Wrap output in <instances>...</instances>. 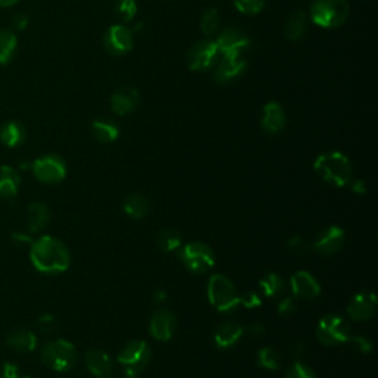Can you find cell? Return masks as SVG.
Returning <instances> with one entry per match:
<instances>
[{"label": "cell", "instance_id": "cell-10", "mask_svg": "<svg viewBox=\"0 0 378 378\" xmlns=\"http://www.w3.org/2000/svg\"><path fill=\"white\" fill-rule=\"evenodd\" d=\"M220 55L214 40H200L188 52V65L193 71H205Z\"/></svg>", "mask_w": 378, "mask_h": 378}, {"label": "cell", "instance_id": "cell-48", "mask_svg": "<svg viewBox=\"0 0 378 378\" xmlns=\"http://www.w3.org/2000/svg\"><path fill=\"white\" fill-rule=\"evenodd\" d=\"M127 378H137V375L136 377H127Z\"/></svg>", "mask_w": 378, "mask_h": 378}, {"label": "cell", "instance_id": "cell-2", "mask_svg": "<svg viewBox=\"0 0 378 378\" xmlns=\"http://www.w3.org/2000/svg\"><path fill=\"white\" fill-rule=\"evenodd\" d=\"M314 168L325 182L338 188L352 181V164L345 154L338 151L322 154L315 160Z\"/></svg>", "mask_w": 378, "mask_h": 378}, {"label": "cell", "instance_id": "cell-39", "mask_svg": "<svg viewBox=\"0 0 378 378\" xmlns=\"http://www.w3.org/2000/svg\"><path fill=\"white\" fill-rule=\"evenodd\" d=\"M239 304H243L244 307L254 309L259 307L262 304V300L257 293H253V291H248V293H244L243 296H239Z\"/></svg>", "mask_w": 378, "mask_h": 378}, {"label": "cell", "instance_id": "cell-9", "mask_svg": "<svg viewBox=\"0 0 378 378\" xmlns=\"http://www.w3.org/2000/svg\"><path fill=\"white\" fill-rule=\"evenodd\" d=\"M31 170L36 179L46 185L59 183L67 176V164L59 156H55V154H47V156L34 160L31 164Z\"/></svg>", "mask_w": 378, "mask_h": 378}, {"label": "cell", "instance_id": "cell-32", "mask_svg": "<svg viewBox=\"0 0 378 378\" xmlns=\"http://www.w3.org/2000/svg\"><path fill=\"white\" fill-rule=\"evenodd\" d=\"M257 362L265 370L277 371L281 368V355L277 349L268 346L260 349L259 353H257Z\"/></svg>", "mask_w": 378, "mask_h": 378}, {"label": "cell", "instance_id": "cell-31", "mask_svg": "<svg viewBox=\"0 0 378 378\" xmlns=\"http://www.w3.org/2000/svg\"><path fill=\"white\" fill-rule=\"evenodd\" d=\"M260 288L266 297H278L285 288V282L280 273L270 272L260 280Z\"/></svg>", "mask_w": 378, "mask_h": 378}, {"label": "cell", "instance_id": "cell-4", "mask_svg": "<svg viewBox=\"0 0 378 378\" xmlns=\"http://www.w3.org/2000/svg\"><path fill=\"white\" fill-rule=\"evenodd\" d=\"M77 350L73 343L58 338L49 341L42 349L43 364L57 372H67L77 364Z\"/></svg>", "mask_w": 378, "mask_h": 378}, {"label": "cell", "instance_id": "cell-6", "mask_svg": "<svg viewBox=\"0 0 378 378\" xmlns=\"http://www.w3.org/2000/svg\"><path fill=\"white\" fill-rule=\"evenodd\" d=\"M178 256L185 269L195 275H204L210 272L216 263L212 247L198 241L183 246L179 250Z\"/></svg>", "mask_w": 378, "mask_h": 378}, {"label": "cell", "instance_id": "cell-3", "mask_svg": "<svg viewBox=\"0 0 378 378\" xmlns=\"http://www.w3.org/2000/svg\"><path fill=\"white\" fill-rule=\"evenodd\" d=\"M309 16L322 28H337L348 20L349 4L348 0H315Z\"/></svg>", "mask_w": 378, "mask_h": 378}, {"label": "cell", "instance_id": "cell-17", "mask_svg": "<svg viewBox=\"0 0 378 378\" xmlns=\"http://www.w3.org/2000/svg\"><path fill=\"white\" fill-rule=\"evenodd\" d=\"M293 294L303 300H315L321 294V285L312 273L306 270L296 272L290 280Z\"/></svg>", "mask_w": 378, "mask_h": 378}, {"label": "cell", "instance_id": "cell-40", "mask_svg": "<svg viewBox=\"0 0 378 378\" xmlns=\"http://www.w3.org/2000/svg\"><path fill=\"white\" fill-rule=\"evenodd\" d=\"M350 343H353L355 348L359 350V352H362V353H371L372 352V343L365 338V337H359V336H352Z\"/></svg>", "mask_w": 378, "mask_h": 378}, {"label": "cell", "instance_id": "cell-20", "mask_svg": "<svg viewBox=\"0 0 378 378\" xmlns=\"http://www.w3.org/2000/svg\"><path fill=\"white\" fill-rule=\"evenodd\" d=\"M84 364L91 371V374H93L96 378H111V374L114 371V365L110 355L98 349L86 352Z\"/></svg>", "mask_w": 378, "mask_h": 378}, {"label": "cell", "instance_id": "cell-7", "mask_svg": "<svg viewBox=\"0 0 378 378\" xmlns=\"http://www.w3.org/2000/svg\"><path fill=\"white\" fill-rule=\"evenodd\" d=\"M316 337L323 346H338L350 340L352 328L343 316L328 314L318 322Z\"/></svg>", "mask_w": 378, "mask_h": 378}, {"label": "cell", "instance_id": "cell-33", "mask_svg": "<svg viewBox=\"0 0 378 378\" xmlns=\"http://www.w3.org/2000/svg\"><path fill=\"white\" fill-rule=\"evenodd\" d=\"M219 27H220L219 11L214 8L205 11L201 18V31L205 34V36H212V34L217 33Z\"/></svg>", "mask_w": 378, "mask_h": 378}, {"label": "cell", "instance_id": "cell-26", "mask_svg": "<svg viewBox=\"0 0 378 378\" xmlns=\"http://www.w3.org/2000/svg\"><path fill=\"white\" fill-rule=\"evenodd\" d=\"M307 23H309V16L304 11H297L293 15L290 16L285 23L284 27V33L287 39L290 40H300L304 33L307 31Z\"/></svg>", "mask_w": 378, "mask_h": 378}, {"label": "cell", "instance_id": "cell-36", "mask_svg": "<svg viewBox=\"0 0 378 378\" xmlns=\"http://www.w3.org/2000/svg\"><path fill=\"white\" fill-rule=\"evenodd\" d=\"M266 0H235V8L244 15H257L265 8Z\"/></svg>", "mask_w": 378, "mask_h": 378}, {"label": "cell", "instance_id": "cell-29", "mask_svg": "<svg viewBox=\"0 0 378 378\" xmlns=\"http://www.w3.org/2000/svg\"><path fill=\"white\" fill-rule=\"evenodd\" d=\"M91 132H92L95 139L102 142V144L114 142L118 137V134H120V130L114 123L102 122V120H96V122L92 123Z\"/></svg>", "mask_w": 378, "mask_h": 378}, {"label": "cell", "instance_id": "cell-44", "mask_svg": "<svg viewBox=\"0 0 378 378\" xmlns=\"http://www.w3.org/2000/svg\"><path fill=\"white\" fill-rule=\"evenodd\" d=\"M253 337H262L265 334V328H263V325L262 323H253L248 326V330H247Z\"/></svg>", "mask_w": 378, "mask_h": 378}, {"label": "cell", "instance_id": "cell-42", "mask_svg": "<svg viewBox=\"0 0 378 378\" xmlns=\"http://www.w3.org/2000/svg\"><path fill=\"white\" fill-rule=\"evenodd\" d=\"M39 323H40V328L45 333H52L55 330V319L52 315H43L39 319Z\"/></svg>", "mask_w": 378, "mask_h": 378}, {"label": "cell", "instance_id": "cell-13", "mask_svg": "<svg viewBox=\"0 0 378 378\" xmlns=\"http://www.w3.org/2000/svg\"><path fill=\"white\" fill-rule=\"evenodd\" d=\"M377 296L371 291H360L355 294L348 304V315L356 322H365L374 318L377 312Z\"/></svg>", "mask_w": 378, "mask_h": 378}, {"label": "cell", "instance_id": "cell-22", "mask_svg": "<svg viewBox=\"0 0 378 378\" xmlns=\"http://www.w3.org/2000/svg\"><path fill=\"white\" fill-rule=\"evenodd\" d=\"M20 175L18 171L11 166L0 167V197L2 198H13L18 194L20 189Z\"/></svg>", "mask_w": 378, "mask_h": 378}, {"label": "cell", "instance_id": "cell-38", "mask_svg": "<svg viewBox=\"0 0 378 378\" xmlns=\"http://www.w3.org/2000/svg\"><path fill=\"white\" fill-rule=\"evenodd\" d=\"M296 311H297V303L294 299L285 297L284 300L278 303V314L281 316H290V315L296 314Z\"/></svg>", "mask_w": 378, "mask_h": 378}, {"label": "cell", "instance_id": "cell-21", "mask_svg": "<svg viewBox=\"0 0 378 378\" xmlns=\"http://www.w3.org/2000/svg\"><path fill=\"white\" fill-rule=\"evenodd\" d=\"M244 328L235 321H225L214 333V345L219 349H229L244 336Z\"/></svg>", "mask_w": 378, "mask_h": 378}, {"label": "cell", "instance_id": "cell-23", "mask_svg": "<svg viewBox=\"0 0 378 378\" xmlns=\"http://www.w3.org/2000/svg\"><path fill=\"white\" fill-rule=\"evenodd\" d=\"M27 227L31 232H39L45 229L49 223V209L42 202H33L27 209Z\"/></svg>", "mask_w": 378, "mask_h": 378}, {"label": "cell", "instance_id": "cell-5", "mask_svg": "<svg viewBox=\"0 0 378 378\" xmlns=\"http://www.w3.org/2000/svg\"><path fill=\"white\" fill-rule=\"evenodd\" d=\"M209 302L219 312H234L239 306V294L225 275L214 273L207 284Z\"/></svg>", "mask_w": 378, "mask_h": 378}, {"label": "cell", "instance_id": "cell-47", "mask_svg": "<svg viewBox=\"0 0 378 378\" xmlns=\"http://www.w3.org/2000/svg\"><path fill=\"white\" fill-rule=\"evenodd\" d=\"M20 0H0V8H11L18 4Z\"/></svg>", "mask_w": 378, "mask_h": 378}, {"label": "cell", "instance_id": "cell-12", "mask_svg": "<svg viewBox=\"0 0 378 378\" xmlns=\"http://www.w3.org/2000/svg\"><path fill=\"white\" fill-rule=\"evenodd\" d=\"M104 46L111 55H125L133 47V33L123 24L108 28L104 36Z\"/></svg>", "mask_w": 378, "mask_h": 378}, {"label": "cell", "instance_id": "cell-27", "mask_svg": "<svg viewBox=\"0 0 378 378\" xmlns=\"http://www.w3.org/2000/svg\"><path fill=\"white\" fill-rule=\"evenodd\" d=\"M123 210L127 216L133 219H144L148 216L151 210V204L145 195L136 193V194H130L125 200Z\"/></svg>", "mask_w": 378, "mask_h": 378}, {"label": "cell", "instance_id": "cell-35", "mask_svg": "<svg viewBox=\"0 0 378 378\" xmlns=\"http://www.w3.org/2000/svg\"><path fill=\"white\" fill-rule=\"evenodd\" d=\"M284 378H316V374L309 365L300 362V360H296V362L291 364L290 368L285 371Z\"/></svg>", "mask_w": 378, "mask_h": 378}, {"label": "cell", "instance_id": "cell-45", "mask_svg": "<svg viewBox=\"0 0 378 378\" xmlns=\"http://www.w3.org/2000/svg\"><path fill=\"white\" fill-rule=\"evenodd\" d=\"M2 377L4 378H20V375H18V372H16V368L13 365H5Z\"/></svg>", "mask_w": 378, "mask_h": 378}, {"label": "cell", "instance_id": "cell-46", "mask_svg": "<svg viewBox=\"0 0 378 378\" xmlns=\"http://www.w3.org/2000/svg\"><path fill=\"white\" fill-rule=\"evenodd\" d=\"M154 299H156L157 303H163V302L167 299L166 291H163V290H157L156 293H154Z\"/></svg>", "mask_w": 378, "mask_h": 378}, {"label": "cell", "instance_id": "cell-24", "mask_svg": "<svg viewBox=\"0 0 378 378\" xmlns=\"http://www.w3.org/2000/svg\"><path fill=\"white\" fill-rule=\"evenodd\" d=\"M6 343H8V346L12 348L13 350L33 352L38 346V338L31 331L24 330V328H18V330H13L8 336Z\"/></svg>", "mask_w": 378, "mask_h": 378}, {"label": "cell", "instance_id": "cell-14", "mask_svg": "<svg viewBox=\"0 0 378 378\" xmlns=\"http://www.w3.org/2000/svg\"><path fill=\"white\" fill-rule=\"evenodd\" d=\"M247 67V61L244 59L243 54H232L223 55L219 65L214 71V80L220 84L231 83L232 80L241 76Z\"/></svg>", "mask_w": 378, "mask_h": 378}, {"label": "cell", "instance_id": "cell-28", "mask_svg": "<svg viewBox=\"0 0 378 378\" xmlns=\"http://www.w3.org/2000/svg\"><path fill=\"white\" fill-rule=\"evenodd\" d=\"M18 47V38L12 30L2 28L0 30V65H8Z\"/></svg>", "mask_w": 378, "mask_h": 378}, {"label": "cell", "instance_id": "cell-8", "mask_svg": "<svg viewBox=\"0 0 378 378\" xmlns=\"http://www.w3.org/2000/svg\"><path fill=\"white\" fill-rule=\"evenodd\" d=\"M118 364L122 365L127 377L139 375L149 364L151 349L144 340H133L123 348L117 356Z\"/></svg>", "mask_w": 378, "mask_h": 378}, {"label": "cell", "instance_id": "cell-18", "mask_svg": "<svg viewBox=\"0 0 378 378\" xmlns=\"http://www.w3.org/2000/svg\"><path fill=\"white\" fill-rule=\"evenodd\" d=\"M139 92H137L134 88H122L114 92L111 96V110L117 115H126L130 114L132 111L136 110V107L139 105Z\"/></svg>", "mask_w": 378, "mask_h": 378}, {"label": "cell", "instance_id": "cell-34", "mask_svg": "<svg viewBox=\"0 0 378 378\" xmlns=\"http://www.w3.org/2000/svg\"><path fill=\"white\" fill-rule=\"evenodd\" d=\"M115 12L125 23L133 21L137 12L136 0H115Z\"/></svg>", "mask_w": 378, "mask_h": 378}, {"label": "cell", "instance_id": "cell-30", "mask_svg": "<svg viewBox=\"0 0 378 378\" xmlns=\"http://www.w3.org/2000/svg\"><path fill=\"white\" fill-rule=\"evenodd\" d=\"M156 243L161 251L173 253L181 248L182 236L175 229H161L156 236Z\"/></svg>", "mask_w": 378, "mask_h": 378}, {"label": "cell", "instance_id": "cell-15", "mask_svg": "<svg viewBox=\"0 0 378 378\" xmlns=\"http://www.w3.org/2000/svg\"><path fill=\"white\" fill-rule=\"evenodd\" d=\"M178 328V319L167 309L156 312L149 321V334L159 341H168L175 336Z\"/></svg>", "mask_w": 378, "mask_h": 378}, {"label": "cell", "instance_id": "cell-1", "mask_svg": "<svg viewBox=\"0 0 378 378\" xmlns=\"http://www.w3.org/2000/svg\"><path fill=\"white\" fill-rule=\"evenodd\" d=\"M30 259L40 273L58 275L70 268L71 254L61 239L45 235L31 243Z\"/></svg>", "mask_w": 378, "mask_h": 378}, {"label": "cell", "instance_id": "cell-43", "mask_svg": "<svg viewBox=\"0 0 378 378\" xmlns=\"http://www.w3.org/2000/svg\"><path fill=\"white\" fill-rule=\"evenodd\" d=\"M350 189L353 193L359 194V195H364L367 193V185L364 181H360V179H355V181H350Z\"/></svg>", "mask_w": 378, "mask_h": 378}, {"label": "cell", "instance_id": "cell-37", "mask_svg": "<svg viewBox=\"0 0 378 378\" xmlns=\"http://www.w3.org/2000/svg\"><path fill=\"white\" fill-rule=\"evenodd\" d=\"M287 246H288V250L291 253H294V254H303V253H306L309 250L307 241H306V239L303 236H299V235L291 236L288 239V244Z\"/></svg>", "mask_w": 378, "mask_h": 378}, {"label": "cell", "instance_id": "cell-11", "mask_svg": "<svg viewBox=\"0 0 378 378\" xmlns=\"http://www.w3.org/2000/svg\"><path fill=\"white\" fill-rule=\"evenodd\" d=\"M217 45L219 52L222 55H232V54H243L251 45L250 38L247 33L241 28H227L219 34L217 40H214Z\"/></svg>", "mask_w": 378, "mask_h": 378}, {"label": "cell", "instance_id": "cell-41", "mask_svg": "<svg viewBox=\"0 0 378 378\" xmlns=\"http://www.w3.org/2000/svg\"><path fill=\"white\" fill-rule=\"evenodd\" d=\"M28 24H30V20L25 13H15L12 16V25L15 30L24 31L28 27Z\"/></svg>", "mask_w": 378, "mask_h": 378}, {"label": "cell", "instance_id": "cell-25", "mask_svg": "<svg viewBox=\"0 0 378 378\" xmlns=\"http://www.w3.org/2000/svg\"><path fill=\"white\" fill-rule=\"evenodd\" d=\"M25 127L20 122H8L0 127V141L8 148L20 147L25 141Z\"/></svg>", "mask_w": 378, "mask_h": 378}, {"label": "cell", "instance_id": "cell-19", "mask_svg": "<svg viewBox=\"0 0 378 378\" xmlns=\"http://www.w3.org/2000/svg\"><path fill=\"white\" fill-rule=\"evenodd\" d=\"M287 125V115L278 102H268L263 107L262 129L269 134H277L284 130Z\"/></svg>", "mask_w": 378, "mask_h": 378}, {"label": "cell", "instance_id": "cell-16", "mask_svg": "<svg viewBox=\"0 0 378 378\" xmlns=\"http://www.w3.org/2000/svg\"><path fill=\"white\" fill-rule=\"evenodd\" d=\"M343 243H345V231L337 225H331L321 232L312 248L321 256H333L343 247Z\"/></svg>", "mask_w": 378, "mask_h": 378}]
</instances>
